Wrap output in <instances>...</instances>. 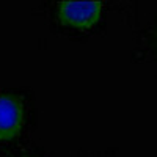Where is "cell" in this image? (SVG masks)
<instances>
[{
  "mask_svg": "<svg viewBox=\"0 0 157 157\" xmlns=\"http://www.w3.org/2000/svg\"><path fill=\"white\" fill-rule=\"evenodd\" d=\"M102 14L101 2H63L58 6L61 24L75 29H90L98 24Z\"/></svg>",
  "mask_w": 157,
  "mask_h": 157,
  "instance_id": "6da1fadb",
  "label": "cell"
},
{
  "mask_svg": "<svg viewBox=\"0 0 157 157\" xmlns=\"http://www.w3.org/2000/svg\"><path fill=\"white\" fill-rule=\"evenodd\" d=\"M24 126V105L13 96L0 94V141L16 138Z\"/></svg>",
  "mask_w": 157,
  "mask_h": 157,
  "instance_id": "7a4b0ae2",
  "label": "cell"
}]
</instances>
